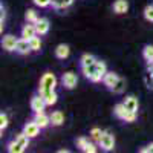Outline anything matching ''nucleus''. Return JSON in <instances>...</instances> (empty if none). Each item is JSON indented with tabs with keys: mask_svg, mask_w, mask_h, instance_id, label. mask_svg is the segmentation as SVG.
<instances>
[{
	"mask_svg": "<svg viewBox=\"0 0 153 153\" xmlns=\"http://www.w3.org/2000/svg\"><path fill=\"white\" fill-rule=\"evenodd\" d=\"M55 86H57V78L54 74L51 72H46L43 74V76L40 78V86H38V94L40 95H45L48 92H52L55 91Z\"/></svg>",
	"mask_w": 153,
	"mask_h": 153,
	"instance_id": "1",
	"label": "nucleus"
},
{
	"mask_svg": "<svg viewBox=\"0 0 153 153\" xmlns=\"http://www.w3.org/2000/svg\"><path fill=\"white\" fill-rule=\"evenodd\" d=\"M83 74L86 75V78H89V81L92 83H98V81H103V76H101L97 71V61L91 66H86V68H81Z\"/></svg>",
	"mask_w": 153,
	"mask_h": 153,
	"instance_id": "2",
	"label": "nucleus"
},
{
	"mask_svg": "<svg viewBox=\"0 0 153 153\" xmlns=\"http://www.w3.org/2000/svg\"><path fill=\"white\" fill-rule=\"evenodd\" d=\"M100 147L106 150V152H110L115 149V138L110 132H103V136H101V139L98 141Z\"/></svg>",
	"mask_w": 153,
	"mask_h": 153,
	"instance_id": "3",
	"label": "nucleus"
},
{
	"mask_svg": "<svg viewBox=\"0 0 153 153\" xmlns=\"http://www.w3.org/2000/svg\"><path fill=\"white\" fill-rule=\"evenodd\" d=\"M46 101L45 98L38 94V95H34L31 98V109L34 110V113H38V112H45V107H46Z\"/></svg>",
	"mask_w": 153,
	"mask_h": 153,
	"instance_id": "4",
	"label": "nucleus"
},
{
	"mask_svg": "<svg viewBox=\"0 0 153 153\" xmlns=\"http://www.w3.org/2000/svg\"><path fill=\"white\" fill-rule=\"evenodd\" d=\"M40 129H42V127L38 126V124L35 123V120H34V121H29V123L25 124V127H23V133H25V135H28L29 138H35L38 133H40Z\"/></svg>",
	"mask_w": 153,
	"mask_h": 153,
	"instance_id": "5",
	"label": "nucleus"
},
{
	"mask_svg": "<svg viewBox=\"0 0 153 153\" xmlns=\"http://www.w3.org/2000/svg\"><path fill=\"white\" fill-rule=\"evenodd\" d=\"M61 81L66 89H74L76 86V83H78V78H76V75L74 72H65L61 76Z\"/></svg>",
	"mask_w": 153,
	"mask_h": 153,
	"instance_id": "6",
	"label": "nucleus"
},
{
	"mask_svg": "<svg viewBox=\"0 0 153 153\" xmlns=\"http://www.w3.org/2000/svg\"><path fill=\"white\" fill-rule=\"evenodd\" d=\"M17 38L14 35H5L3 40H2V46L5 51H8V52H12V51H16V46H17Z\"/></svg>",
	"mask_w": 153,
	"mask_h": 153,
	"instance_id": "7",
	"label": "nucleus"
},
{
	"mask_svg": "<svg viewBox=\"0 0 153 153\" xmlns=\"http://www.w3.org/2000/svg\"><path fill=\"white\" fill-rule=\"evenodd\" d=\"M16 52L17 54H22V55H26V54L32 52L29 40H26V38H20V40L17 42V46H16Z\"/></svg>",
	"mask_w": 153,
	"mask_h": 153,
	"instance_id": "8",
	"label": "nucleus"
},
{
	"mask_svg": "<svg viewBox=\"0 0 153 153\" xmlns=\"http://www.w3.org/2000/svg\"><path fill=\"white\" fill-rule=\"evenodd\" d=\"M38 35L37 34V29H35V23H29L25 25V26L22 28V38H26V40H31L32 37Z\"/></svg>",
	"mask_w": 153,
	"mask_h": 153,
	"instance_id": "9",
	"label": "nucleus"
},
{
	"mask_svg": "<svg viewBox=\"0 0 153 153\" xmlns=\"http://www.w3.org/2000/svg\"><path fill=\"white\" fill-rule=\"evenodd\" d=\"M49 28H51V25H49L48 19H38L35 22V29H37L38 35H46L49 32Z\"/></svg>",
	"mask_w": 153,
	"mask_h": 153,
	"instance_id": "10",
	"label": "nucleus"
},
{
	"mask_svg": "<svg viewBox=\"0 0 153 153\" xmlns=\"http://www.w3.org/2000/svg\"><path fill=\"white\" fill-rule=\"evenodd\" d=\"M34 120L42 129H45V127H48L51 124V115H46L45 112H38V113H35Z\"/></svg>",
	"mask_w": 153,
	"mask_h": 153,
	"instance_id": "11",
	"label": "nucleus"
},
{
	"mask_svg": "<svg viewBox=\"0 0 153 153\" xmlns=\"http://www.w3.org/2000/svg\"><path fill=\"white\" fill-rule=\"evenodd\" d=\"M118 78H120V76L115 74V72H107V74L103 76V84H104L107 89H110V91H112V87L117 84Z\"/></svg>",
	"mask_w": 153,
	"mask_h": 153,
	"instance_id": "12",
	"label": "nucleus"
},
{
	"mask_svg": "<svg viewBox=\"0 0 153 153\" xmlns=\"http://www.w3.org/2000/svg\"><path fill=\"white\" fill-rule=\"evenodd\" d=\"M124 106L127 110H130V112H138V107H139V103H138V98L133 97V95H129V97H126V100L123 101Z\"/></svg>",
	"mask_w": 153,
	"mask_h": 153,
	"instance_id": "13",
	"label": "nucleus"
},
{
	"mask_svg": "<svg viewBox=\"0 0 153 153\" xmlns=\"http://www.w3.org/2000/svg\"><path fill=\"white\" fill-rule=\"evenodd\" d=\"M69 54H71V49H69V46L65 45V43H61V45H58V46L55 48V57L60 58V60L68 58Z\"/></svg>",
	"mask_w": 153,
	"mask_h": 153,
	"instance_id": "14",
	"label": "nucleus"
},
{
	"mask_svg": "<svg viewBox=\"0 0 153 153\" xmlns=\"http://www.w3.org/2000/svg\"><path fill=\"white\" fill-rule=\"evenodd\" d=\"M127 9H129V2L127 0H117L113 3V11L117 14H124V12H127Z\"/></svg>",
	"mask_w": 153,
	"mask_h": 153,
	"instance_id": "15",
	"label": "nucleus"
},
{
	"mask_svg": "<svg viewBox=\"0 0 153 153\" xmlns=\"http://www.w3.org/2000/svg\"><path fill=\"white\" fill-rule=\"evenodd\" d=\"M63 123H65V115H63V112H60V110L52 112V115H51V124L52 126H61Z\"/></svg>",
	"mask_w": 153,
	"mask_h": 153,
	"instance_id": "16",
	"label": "nucleus"
},
{
	"mask_svg": "<svg viewBox=\"0 0 153 153\" xmlns=\"http://www.w3.org/2000/svg\"><path fill=\"white\" fill-rule=\"evenodd\" d=\"M129 112L126 109V106H124V103H120V104H117L113 107V113H115V117L117 118H120V120H124V117H126V113Z\"/></svg>",
	"mask_w": 153,
	"mask_h": 153,
	"instance_id": "17",
	"label": "nucleus"
},
{
	"mask_svg": "<svg viewBox=\"0 0 153 153\" xmlns=\"http://www.w3.org/2000/svg\"><path fill=\"white\" fill-rule=\"evenodd\" d=\"M97 61V58L92 55V54H84L81 58H80V66L81 68H86V66H91Z\"/></svg>",
	"mask_w": 153,
	"mask_h": 153,
	"instance_id": "18",
	"label": "nucleus"
},
{
	"mask_svg": "<svg viewBox=\"0 0 153 153\" xmlns=\"http://www.w3.org/2000/svg\"><path fill=\"white\" fill-rule=\"evenodd\" d=\"M42 97L45 98V101H46V104H48V106L55 104V103H57V100H58V95H57V92H55V91L48 92V94H45V95H42Z\"/></svg>",
	"mask_w": 153,
	"mask_h": 153,
	"instance_id": "19",
	"label": "nucleus"
},
{
	"mask_svg": "<svg viewBox=\"0 0 153 153\" xmlns=\"http://www.w3.org/2000/svg\"><path fill=\"white\" fill-rule=\"evenodd\" d=\"M124 89H126V80H124V78H118L117 84L112 87V92H113V94H123Z\"/></svg>",
	"mask_w": 153,
	"mask_h": 153,
	"instance_id": "20",
	"label": "nucleus"
},
{
	"mask_svg": "<svg viewBox=\"0 0 153 153\" xmlns=\"http://www.w3.org/2000/svg\"><path fill=\"white\" fill-rule=\"evenodd\" d=\"M29 45H31V49L34 51V52H38V51L42 49V40H40V37H32L31 40H29Z\"/></svg>",
	"mask_w": 153,
	"mask_h": 153,
	"instance_id": "21",
	"label": "nucleus"
},
{
	"mask_svg": "<svg viewBox=\"0 0 153 153\" xmlns=\"http://www.w3.org/2000/svg\"><path fill=\"white\" fill-rule=\"evenodd\" d=\"M143 57H144V60H147L149 63L153 61V46H146V48H144Z\"/></svg>",
	"mask_w": 153,
	"mask_h": 153,
	"instance_id": "22",
	"label": "nucleus"
},
{
	"mask_svg": "<svg viewBox=\"0 0 153 153\" xmlns=\"http://www.w3.org/2000/svg\"><path fill=\"white\" fill-rule=\"evenodd\" d=\"M25 17H26V22H29V23H35L38 20V16H37V12L34 9H28Z\"/></svg>",
	"mask_w": 153,
	"mask_h": 153,
	"instance_id": "23",
	"label": "nucleus"
},
{
	"mask_svg": "<svg viewBox=\"0 0 153 153\" xmlns=\"http://www.w3.org/2000/svg\"><path fill=\"white\" fill-rule=\"evenodd\" d=\"M101 136H103V130H101V129H98V127H94V129L91 130V138L94 139V141H100V139H101Z\"/></svg>",
	"mask_w": 153,
	"mask_h": 153,
	"instance_id": "24",
	"label": "nucleus"
},
{
	"mask_svg": "<svg viewBox=\"0 0 153 153\" xmlns=\"http://www.w3.org/2000/svg\"><path fill=\"white\" fill-rule=\"evenodd\" d=\"M97 71H98V74H100L101 76H104V75L107 74V66H106V63L97 60Z\"/></svg>",
	"mask_w": 153,
	"mask_h": 153,
	"instance_id": "25",
	"label": "nucleus"
},
{
	"mask_svg": "<svg viewBox=\"0 0 153 153\" xmlns=\"http://www.w3.org/2000/svg\"><path fill=\"white\" fill-rule=\"evenodd\" d=\"M144 19L147 22H153V5L146 6V9H144Z\"/></svg>",
	"mask_w": 153,
	"mask_h": 153,
	"instance_id": "26",
	"label": "nucleus"
},
{
	"mask_svg": "<svg viewBox=\"0 0 153 153\" xmlns=\"http://www.w3.org/2000/svg\"><path fill=\"white\" fill-rule=\"evenodd\" d=\"M8 115L6 113H0V130H5L6 129V127H8Z\"/></svg>",
	"mask_w": 153,
	"mask_h": 153,
	"instance_id": "27",
	"label": "nucleus"
},
{
	"mask_svg": "<svg viewBox=\"0 0 153 153\" xmlns=\"http://www.w3.org/2000/svg\"><path fill=\"white\" fill-rule=\"evenodd\" d=\"M135 120H136V112H130V110H129V112L126 113V117H124L123 121H126V123H133Z\"/></svg>",
	"mask_w": 153,
	"mask_h": 153,
	"instance_id": "28",
	"label": "nucleus"
},
{
	"mask_svg": "<svg viewBox=\"0 0 153 153\" xmlns=\"http://www.w3.org/2000/svg\"><path fill=\"white\" fill-rule=\"evenodd\" d=\"M87 144H89V139L84 138V136H81V138L76 139V147H80L81 150H84V147H86Z\"/></svg>",
	"mask_w": 153,
	"mask_h": 153,
	"instance_id": "29",
	"label": "nucleus"
},
{
	"mask_svg": "<svg viewBox=\"0 0 153 153\" xmlns=\"http://www.w3.org/2000/svg\"><path fill=\"white\" fill-rule=\"evenodd\" d=\"M34 3L40 8H48L51 6V0H34Z\"/></svg>",
	"mask_w": 153,
	"mask_h": 153,
	"instance_id": "30",
	"label": "nucleus"
},
{
	"mask_svg": "<svg viewBox=\"0 0 153 153\" xmlns=\"http://www.w3.org/2000/svg\"><path fill=\"white\" fill-rule=\"evenodd\" d=\"M0 12H2V14H0V31H2L3 32V28H5V8L2 6V8H0Z\"/></svg>",
	"mask_w": 153,
	"mask_h": 153,
	"instance_id": "31",
	"label": "nucleus"
},
{
	"mask_svg": "<svg viewBox=\"0 0 153 153\" xmlns=\"http://www.w3.org/2000/svg\"><path fill=\"white\" fill-rule=\"evenodd\" d=\"M83 152H87V153H95L97 152V146L94 144V143H89L86 147H84V150Z\"/></svg>",
	"mask_w": 153,
	"mask_h": 153,
	"instance_id": "32",
	"label": "nucleus"
},
{
	"mask_svg": "<svg viewBox=\"0 0 153 153\" xmlns=\"http://www.w3.org/2000/svg\"><path fill=\"white\" fill-rule=\"evenodd\" d=\"M72 3H74V0H61V2H60V9H66Z\"/></svg>",
	"mask_w": 153,
	"mask_h": 153,
	"instance_id": "33",
	"label": "nucleus"
},
{
	"mask_svg": "<svg viewBox=\"0 0 153 153\" xmlns=\"http://www.w3.org/2000/svg\"><path fill=\"white\" fill-rule=\"evenodd\" d=\"M139 152H141V153H153V143H152V144H149L147 147L141 149V150H139Z\"/></svg>",
	"mask_w": 153,
	"mask_h": 153,
	"instance_id": "34",
	"label": "nucleus"
},
{
	"mask_svg": "<svg viewBox=\"0 0 153 153\" xmlns=\"http://www.w3.org/2000/svg\"><path fill=\"white\" fill-rule=\"evenodd\" d=\"M60 2L61 0H51V6L55 8V9H60Z\"/></svg>",
	"mask_w": 153,
	"mask_h": 153,
	"instance_id": "35",
	"label": "nucleus"
},
{
	"mask_svg": "<svg viewBox=\"0 0 153 153\" xmlns=\"http://www.w3.org/2000/svg\"><path fill=\"white\" fill-rule=\"evenodd\" d=\"M149 75H153V61L150 63V66H149Z\"/></svg>",
	"mask_w": 153,
	"mask_h": 153,
	"instance_id": "36",
	"label": "nucleus"
},
{
	"mask_svg": "<svg viewBox=\"0 0 153 153\" xmlns=\"http://www.w3.org/2000/svg\"><path fill=\"white\" fill-rule=\"evenodd\" d=\"M149 87L153 89V75H150V80H149Z\"/></svg>",
	"mask_w": 153,
	"mask_h": 153,
	"instance_id": "37",
	"label": "nucleus"
}]
</instances>
